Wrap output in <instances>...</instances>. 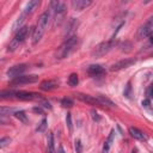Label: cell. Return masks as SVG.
Here are the masks:
<instances>
[{
    "instance_id": "1",
    "label": "cell",
    "mask_w": 153,
    "mask_h": 153,
    "mask_svg": "<svg viewBox=\"0 0 153 153\" xmlns=\"http://www.w3.org/2000/svg\"><path fill=\"white\" fill-rule=\"evenodd\" d=\"M78 44H79V38L78 37H76V36L69 37L68 40H66L59 48H57V50L55 51L56 59L62 60V59H65V57L69 56L76 49Z\"/></svg>"
},
{
    "instance_id": "2",
    "label": "cell",
    "mask_w": 153,
    "mask_h": 153,
    "mask_svg": "<svg viewBox=\"0 0 153 153\" xmlns=\"http://www.w3.org/2000/svg\"><path fill=\"white\" fill-rule=\"evenodd\" d=\"M48 21H49V13L43 12L40 16V18H38V22L34 29V32H32V43L34 44H37L41 41V38L43 37V35L46 32V28L48 25Z\"/></svg>"
},
{
    "instance_id": "3",
    "label": "cell",
    "mask_w": 153,
    "mask_h": 153,
    "mask_svg": "<svg viewBox=\"0 0 153 153\" xmlns=\"http://www.w3.org/2000/svg\"><path fill=\"white\" fill-rule=\"evenodd\" d=\"M112 47H114V41L102 42V43L97 44V46L93 48L91 55H92V57H102V56H104L105 54H108V53L112 49Z\"/></svg>"
},
{
    "instance_id": "4",
    "label": "cell",
    "mask_w": 153,
    "mask_h": 153,
    "mask_svg": "<svg viewBox=\"0 0 153 153\" xmlns=\"http://www.w3.org/2000/svg\"><path fill=\"white\" fill-rule=\"evenodd\" d=\"M38 80L37 75H19L11 80L12 85H23V84H32Z\"/></svg>"
},
{
    "instance_id": "5",
    "label": "cell",
    "mask_w": 153,
    "mask_h": 153,
    "mask_svg": "<svg viewBox=\"0 0 153 153\" xmlns=\"http://www.w3.org/2000/svg\"><path fill=\"white\" fill-rule=\"evenodd\" d=\"M137 62L135 59H123V60H120L117 62H115L111 67H110V71L112 72H119L121 69H124V68H128L130 67L132 65H134Z\"/></svg>"
},
{
    "instance_id": "6",
    "label": "cell",
    "mask_w": 153,
    "mask_h": 153,
    "mask_svg": "<svg viewBox=\"0 0 153 153\" xmlns=\"http://www.w3.org/2000/svg\"><path fill=\"white\" fill-rule=\"evenodd\" d=\"M25 69H26V65H24V64L16 65V66H12V67H10L7 69V75L11 79H14V78H17V76L22 75Z\"/></svg>"
},
{
    "instance_id": "7",
    "label": "cell",
    "mask_w": 153,
    "mask_h": 153,
    "mask_svg": "<svg viewBox=\"0 0 153 153\" xmlns=\"http://www.w3.org/2000/svg\"><path fill=\"white\" fill-rule=\"evenodd\" d=\"M14 96L18 99H22V101H32V99L40 98V94L32 93V92H25V91H18L14 93Z\"/></svg>"
},
{
    "instance_id": "8",
    "label": "cell",
    "mask_w": 153,
    "mask_h": 153,
    "mask_svg": "<svg viewBox=\"0 0 153 153\" xmlns=\"http://www.w3.org/2000/svg\"><path fill=\"white\" fill-rule=\"evenodd\" d=\"M75 96H76V98L80 99V101L84 102V103L92 104V105H94V104H101V102L98 101V98H97V97H93V96L85 94V93H76ZM101 105H102V104H101Z\"/></svg>"
},
{
    "instance_id": "9",
    "label": "cell",
    "mask_w": 153,
    "mask_h": 153,
    "mask_svg": "<svg viewBox=\"0 0 153 153\" xmlns=\"http://www.w3.org/2000/svg\"><path fill=\"white\" fill-rule=\"evenodd\" d=\"M151 34H152V21H149L148 23H146L145 25H142L139 29L137 37H138V40H141V38H144V37L149 36Z\"/></svg>"
},
{
    "instance_id": "10",
    "label": "cell",
    "mask_w": 153,
    "mask_h": 153,
    "mask_svg": "<svg viewBox=\"0 0 153 153\" xmlns=\"http://www.w3.org/2000/svg\"><path fill=\"white\" fill-rule=\"evenodd\" d=\"M91 4H92L91 0H73V1L71 3L72 7L75 11H83L84 9L89 7Z\"/></svg>"
},
{
    "instance_id": "11",
    "label": "cell",
    "mask_w": 153,
    "mask_h": 153,
    "mask_svg": "<svg viewBox=\"0 0 153 153\" xmlns=\"http://www.w3.org/2000/svg\"><path fill=\"white\" fill-rule=\"evenodd\" d=\"M26 17H28V14H26L25 12H22V13H21V16L17 18V21H16V22L13 23V25H12V31H13V32L17 34L19 30L23 28L22 25H23V23H24V21H25Z\"/></svg>"
},
{
    "instance_id": "12",
    "label": "cell",
    "mask_w": 153,
    "mask_h": 153,
    "mask_svg": "<svg viewBox=\"0 0 153 153\" xmlns=\"http://www.w3.org/2000/svg\"><path fill=\"white\" fill-rule=\"evenodd\" d=\"M29 28L28 26H23L21 30H19L17 34H16V36H14V38L13 40H16L19 44H21L22 42H24L25 41V38L28 37V35H29Z\"/></svg>"
},
{
    "instance_id": "13",
    "label": "cell",
    "mask_w": 153,
    "mask_h": 153,
    "mask_svg": "<svg viewBox=\"0 0 153 153\" xmlns=\"http://www.w3.org/2000/svg\"><path fill=\"white\" fill-rule=\"evenodd\" d=\"M42 90L44 91H50V90H54L56 87H59V82L55 80V79H49V80H44L41 83V86H40Z\"/></svg>"
},
{
    "instance_id": "14",
    "label": "cell",
    "mask_w": 153,
    "mask_h": 153,
    "mask_svg": "<svg viewBox=\"0 0 153 153\" xmlns=\"http://www.w3.org/2000/svg\"><path fill=\"white\" fill-rule=\"evenodd\" d=\"M87 73L90 75H93V76H97V75H102L105 73V69L99 66V65H91L87 67Z\"/></svg>"
},
{
    "instance_id": "15",
    "label": "cell",
    "mask_w": 153,
    "mask_h": 153,
    "mask_svg": "<svg viewBox=\"0 0 153 153\" xmlns=\"http://www.w3.org/2000/svg\"><path fill=\"white\" fill-rule=\"evenodd\" d=\"M50 7L54 10V12L56 14H61V13H64V11L66 9V5L62 1H51L50 3Z\"/></svg>"
},
{
    "instance_id": "16",
    "label": "cell",
    "mask_w": 153,
    "mask_h": 153,
    "mask_svg": "<svg viewBox=\"0 0 153 153\" xmlns=\"http://www.w3.org/2000/svg\"><path fill=\"white\" fill-rule=\"evenodd\" d=\"M38 5H40V1H38V0H32V1H29V3L26 4L25 9L23 10V12H25V13L29 16L30 13H32V12L38 7Z\"/></svg>"
},
{
    "instance_id": "17",
    "label": "cell",
    "mask_w": 153,
    "mask_h": 153,
    "mask_svg": "<svg viewBox=\"0 0 153 153\" xmlns=\"http://www.w3.org/2000/svg\"><path fill=\"white\" fill-rule=\"evenodd\" d=\"M129 134L134 138V139H138V140H145V135L141 130H139L135 127H130L129 128Z\"/></svg>"
},
{
    "instance_id": "18",
    "label": "cell",
    "mask_w": 153,
    "mask_h": 153,
    "mask_svg": "<svg viewBox=\"0 0 153 153\" xmlns=\"http://www.w3.org/2000/svg\"><path fill=\"white\" fill-rule=\"evenodd\" d=\"M47 146H48V153H55L54 135H53V133H48V138H47Z\"/></svg>"
},
{
    "instance_id": "19",
    "label": "cell",
    "mask_w": 153,
    "mask_h": 153,
    "mask_svg": "<svg viewBox=\"0 0 153 153\" xmlns=\"http://www.w3.org/2000/svg\"><path fill=\"white\" fill-rule=\"evenodd\" d=\"M114 135H115V130H111V133H110V135H109L108 140H107L105 144H104L103 153H108V152H109V149H110V147H111V144H112V141H114Z\"/></svg>"
},
{
    "instance_id": "20",
    "label": "cell",
    "mask_w": 153,
    "mask_h": 153,
    "mask_svg": "<svg viewBox=\"0 0 153 153\" xmlns=\"http://www.w3.org/2000/svg\"><path fill=\"white\" fill-rule=\"evenodd\" d=\"M97 98H98V101L101 102V104H102V105H108V107H111V108L116 107V104H115L114 102H111V101H110L109 98H107L105 96L98 94V96H97Z\"/></svg>"
},
{
    "instance_id": "21",
    "label": "cell",
    "mask_w": 153,
    "mask_h": 153,
    "mask_svg": "<svg viewBox=\"0 0 153 153\" xmlns=\"http://www.w3.org/2000/svg\"><path fill=\"white\" fill-rule=\"evenodd\" d=\"M78 83H79V78H78V74H75V73H72L69 76H68V84H69V86H72V87H74V86H76L78 85Z\"/></svg>"
},
{
    "instance_id": "22",
    "label": "cell",
    "mask_w": 153,
    "mask_h": 153,
    "mask_svg": "<svg viewBox=\"0 0 153 153\" xmlns=\"http://www.w3.org/2000/svg\"><path fill=\"white\" fill-rule=\"evenodd\" d=\"M14 116L19 120V121H22L23 123H26L28 122V117H26V115L24 111H16L14 112Z\"/></svg>"
},
{
    "instance_id": "23",
    "label": "cell",
    "mask_w": 153,
    "mask_h": 153,
    "mask_svg": "<svg viewBox=\"0 0 153 153\" xmlns=\"http://www.w3.org/2000/svg\"><path fill=\"white\" fill-rule=\"evenodd\" d=\"M17 48H19V43L16 40H12L10 42V44L7 46V51H14Z\"/></svg>"
},
{
    "instance_id": "24",
    "label": "cell",
    "mask_w": 153,
    "mask_h": 153,
    "mask_svg": "<svg viewBox=\"0 0 153 153\" xmlns=\"http://www.w3.org/2000/svg\"><path fill=\"white\" fill-rule=\"evenodd\" d=\"M47 120L46 119H43L42 121H41V123L38 124V127H37V132H40V133H42V132H44L46 129H47Z\"/></svg>"
},
{
    "instance_id": "25",
    "label": "cell",
    "mask_w": 153,
    "mask_h": 153,
    "mask_svg": "<svg viewBox=\"0 0 153 153\" xmlns=\"http://www.w3.org/2000/svg\"><path fill=\"white\" fill-rule=\"evenodd\" d=\"M61 105L65 108H71L73 105V101L71 98H64V99H61Z\"/></svg>"
},
{
    "instance_id": "26",
    "label": "cell",
    "mask_w": 153,
    "mask_h": 153,
    "mask_svg": "<svg viewBox=\"0 0 153 153\" xmlns=\"http://www.w3.org/2000/svg\"><path fill=\"white\" fill-rule=\"evenodd\" d=\"M132 43L130 42H124V43H122L121 44V50L122 51H126V53H129L132 49Z\"/></svg>"
},
{
    "instance_id": "27",
    "label": "cell",
    "mask_w": 153,
    "mask_h": 153,
    "mask_svg": "<svg viewBox=\"0 0 153 153\" xmlns=\"http://www.w3.org/2000/svg\"><path fill=\"white\" fill-rule=\"evenodd\" d=\"M74 147H75L76 153H82V152H83V144H82L80 140H75V142H74Z\"/></svg>"
},
{
    "instance_id": "28",
    "label": "cell",
    "mask_w": 153,
    "mask_h": 153,
    "mask_svg": "<svg viewBox=\"0 0 153 153\" xmlns=\"http://www.w3.org/2000/svg\"><path fill=\"white\" fill-rule=\"evenodd\" d=\"M13 109L11 108H6V107H1L0 109V112H1V116H6V115H10V112H12Z\"/></svg>"
},
{
    "instance_id": "29",
    "label": "cell",
    "mask_w": 153,
    "mask_h": 153,
    "mask_svg": "<svg viewBox=\"0 0 153 153\" xmlns=\"http://www.w3.org/2000/svg\"><path fill=\"white\" fill-rule=\"evenodd\" d=\"M66 124H67L69 132H72L73 124H72V116H71V114H67V116H66Z\"/></svg>"
},
{
    "instance_id": "30",
    "label": "cell",
    "mask_w": 153,
    "mask_h": 153,
    "mask_svg": "<svg viewBox=\"0 0 153 153\" xmlns=\"http://www.w3.org/2000/svg\"><path fill=\"white\" fill-rule=\"evenodd\" d=\"M91 117H92V120L96 121V122H99V121H101V116H99L98 112L96 111V110H91Z\"/></svg>"
},
{
    "instance_id": "31",
    "label": "cell",
    "mask_w": 153,
    "mask_h": 153,
    "mask_svg": "<svg viewBox=\"0 0 153 153\" xmlns=\"http://www.w3.org/2000/svg\"><path fill=\"white\" fill-rule=\"evenodd\" d=\"M10 142H11V139H10V138H3L1 140H0V147L5 148Z\"/></svg>"
},
{
    "instance_id": "32",
    "label": "cell",
    "mask_w": 153,
    "mask_h": 153,
    "mask_svg": "<svg viewBox=\"0 0 153 153\" xmlns=\"http://www.w3.org/2000/svg\"><path fill=\"white\" fill-rule=\"evenodd\" d=\"M146 96H147L148 99L153 98V85H149V86L147 87V90H146Z\"/></svg>"
},
{
    "instance_id": "33",
    "label": "cell",
    "mask_w": 153,
    "mask_h": 153,
    "mask_svg": "<svg viewBox=\"0 0 153 153\" xmlns=\"http://www.w3.org/2000/svg\"><path fill=\"white\" fill-rule=\"evenodd\" d=\"M124 96L126 97H130V83L127 84V90L124 91Z\"/></svg>"
},
{
    "instance_id": "34",
    "label": "cell",
    "mask_w": 153,
    "mask_h": 153,
    "mask_svg": "<svg viewBox=\"0 0 153 153\" xmlns=\"http://www.w3.org/2000/svg\"><path fill=\"white\" fill-rule=\"evenodd\" d=\"M149 104H151V102H149V99H145V101H142V105H144V107H146V108H148V107H149Z\"/></svg>"
},
{
    "instance_id": "35",
    "label": "cell",
    "mask_w": 153,
    "mask_h": 153,
    "mask_svg": "<svg viewBox=\"0 0 153 153\" xmlns=\"http://www.w3.org/2000/svg\"><path fill=\"white\" fill-rule=\"evenodd\" d=\"M148 37H149V42H151V44H153V32H152Z\"/></svg>"
},
{
    "instance_id": "36",
    "label": "cell",
    "mask_w": 153,
    "mask_h": 153,
    "mask_svg": "<svg viewBox=\"0 0 153 153\" xmlns=\"http://www.w3.org/2000/svg\"><path fill=\"white\" fill-rule=\"evenodd\" d=\"M59 153H65V151H64V147H62V146H60V147H59Z\"/></svg>"
},
{
    "instance_id": "37",
    "label": "cell",
    "mask_w": 153,
    "mask_h": 153,
    "mask_svg": "<svg viewBox=\"0 0 153 153\" xmlns=\"http://www.w3.org/2000/svg\"><path fill=\"white\" fill-rule=\"evenodd\" d=\"M34 111H36V112H42V110H41L40 108H35V109H34Z\"/></svg>"
},
{
    "instance_id": "38",
    "label": "cell",
    "mask_w": 153,
    "mask_h": 153,
    "mask_svg": "<svg viewBox=\"0 0 153 153\" xmlns=\"http://www.w3.org/2000/svg\"><path fill=\"white\" fill-rule=\"evenodd\" d=\"M137 152H138V149H137V148H135V149H133V151H132V153H137Z\"/></svg>"
}]
</instances>
